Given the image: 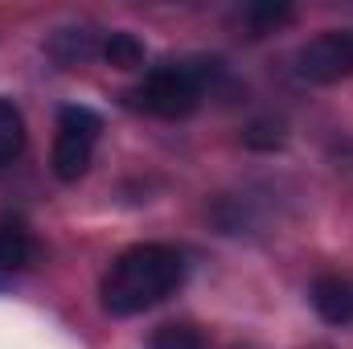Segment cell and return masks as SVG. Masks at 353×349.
Returning a JSON list of instances; mask_svg holds the SVG:
<instances>
[{
	"label": "cell",
	"mask_w": 353,
	"mask_h": 349,
	"mask_svg": "<svg viewBox=\"0 0 353 349\" xmlns=\"http://www.w3.org/2000/svg\"><path fill=\"white\" fill-rule=\"evenodd\" d=\"M185 283V259L165 243H136L115 255L99 279V304L111 317H136L169 300Z\"/></svg>",
	"instance_id": "cell-1"
},
{
	"label": "cell",
	"mask_w": 353,
	"mask_h": 349,
	"mask_svg": "<svg viewBox=\"0 0 353 349\" xmlns=\"http://www.w3.org/2000/svg\"><path fill=\"white\" fill-rule=\"evenodd\" d=\"M99 132H103V119L83 107V103H70L58 111V132H54V177L58 181H79L90 169V157H94V144H99Z\"/></svg>",
	"instance_id": "cell-3"
},
{
	"label": "cell",
	"mask_w": 353,
	"mask_h": 349,
	"mask_svg": "<svg viewBox=\"0 0 353 349\" xmlns=\"http://www.w3.org/2000/svg\"><path fill=\"white\" fill-rule=\"evenodd\" d=\"M201 94H205V79L197 66L165 62V66L148 70V79L132 90V107L161 115V119H185L201 107Z\"/></svg>",
	"instance_id": "cell-2"
},
{
	"label": "cell",
	"mask_w": 353,
	"mask_h": 349,
	"mask_svg": "<svg viewBox=\"0 0 353 349\" xmlns=\"http://www.w3.org/2000/svg\"><path fill=\"white\" fill-rule=\"evenodd\" d=\"M247 144L251 148H279L283 144V123L279 119H255L247 128Z\"/></svg>",
	"instance_id": "cell-10"
},
{
	"label": "cell",
	"mask_w": 353,
	"mask_h": 349,
	"mask_svg": "<svg viewBox=\"0 0 353 349\" xmlns=\"http://www.w3.org/2000/svg\"><path fill=\"white\" fill-rule=\"evenodd\" d=\"M33 259H37L33 230H29L21 218L4 214V218H0V267H8V271H21V267H29Z\"/></svg>",
	"instance_id": "cell-6"
},
{
	"label": "cell",
	"mask_w": 353,
	"mask_h": 349,
	"mask_svg": "<svg viewBox=\"0 0 353 349\" xmlns=\"http://www.w3.org/2000/svg\"><path fill=\"white\" fill-rule=\"evenodd\" d=\"M247 17L255 25H283V21H292V8L288 4H251Z\"/></svg>",
	"instance_id": "cell-11"
},
{
	"label": "cell",
	"mask_w": 353,
	"mask_h": 349,
	"mask_svg": "<svg viewBox=\"0 0 353 349\" xmlns=\"http://www.w3.org/2000/svg\"><path fill=\"white\" fill-rule=\"evenodd\" d=\"M148 349H205V337L193 325H165L152 333Z\"/></svg>",
	"instance_id": "cell-9"
},
{
	"label": "cell",
	"mask_w": 353,
	"mask_h": 349,
	"mask_svg": "<svg viewBox=\"0 0 353 349\" xmlns=\"http://www.w3.org/2000/svg\"><path fill=\"white\" fill-rule=\"evenodd\" d=\"M21 148H25V119L8 99H0V169L12 165Z\"/></svg>",
	"instance_id": "cell-7"
},
{
	"label": "cell",
	"mask_w": 353,
	"mask_h": 349,
	"mask_svg": "<svg viewBox=\"0 0 353 349\" xmlns=\"http://www.w3.org/2000/svg\"><path fill=\"white\" fill-rule=\"evenodd\" d=\"M308 300L321 312V321H329V325H353V275H337V271L316 275Z\"/></svg>",
	"instance_id": "cell-5"
},
{
	"label": "cell",
	"mask_w": 353,
	"mask_h": 349,
	"mask_svg": "<svg viewBox=\"0 0 353 349\" xmlns=\"http://www.w3.org/2000/svg\"><path fill=\"white\" fill-rule=\"evenodd\" d=\"M103 58L115 66V70H136L144 62V46L132 37V33H111L103 41Z\"/></svg>",
	"instance_id": "cell-8"
},
{
	"label": "cell",
	"mask_w": 353,
	"mask_h": 349,
	"mask_svg": "<svg viewBox=\"0 0 353 349\" xmlns=\"http://www.w3.org/2000/svg\"><path fill=\"white\" fill-rule=\"evenodd\" d=\"M296 74L304 83L329 87L353 74V29H333L312 37L300 54H296Z\"/></svg>",
	"instance_id": "cell-4"
}]
</instances>
